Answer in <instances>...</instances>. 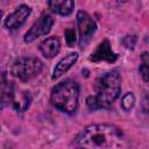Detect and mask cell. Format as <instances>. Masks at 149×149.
Returning a JSON list of instances; mask_svg holds the SVG:
<instances>
[{
	"label": "cell",
	"instance_id": "cell-11",
	"mask_svg": "<svg viewBox=\"0 0 149 149\" xmlns=\"http://www.w3.org/2000/svg\"><path fill=\"white\" fill-rule=\"evenodd\" d=\"M40 50L45 58L55 57L61 50V41L57 36H51L40 44Z\"/></svg>",
	"mask_w": 149,
	"mask_h": 149
},
{
	"label": "cell",
	"instance_id": "cell-4",
	"mask_svg": "<svg viewBox=\"0 0 149 149\" xmlns=\"http://www.w3.org/2000/svg\"><path fill=\"white\" fill-rule=\"evenodd\" d=\"M43 70V63L36 57L17 58L12 65V74L19 80L26 83L37 77Z\"/></svg>",
	"mask_w": 149,
	"mask_h": 149
},
{
	"label": "cell",
	"instance_id": "cell-16",
	"mask_svg": "<svg viewBox=\"0 0 149 149\" xmlns=\"http://www.w3.org/2000/svg\"><path fill=\"white\" fill-rule=\"evenodd\" d=\"M65 42H66V44L70 47V48H72L73 45H74V43H76V31H74V29L73 28H68L66 30H65Z\"/></svg>",
	"mask_w": 149,
	"mask_h": 149
},
{
	"label": "cell",
	"instance_id": "cell-9",
	"mask_svg": "<svg viewBox=\"0 0 149 149\" xmlns=\"http://www.w3.org/2000/svg\"><path fill=\"white\" fill-rule=\"evenodd\" d=\"M118 59V55L112 51L111 44L108 40H104L95 49L94 52H92L90 61L92 62H107V63H114Z\"/></svg>",
	"mask_w": 149,
	"mask_h": 149
},
{
	"label": "cell",
	"instance_id": "cell-5",
	"mask_svg": "<svg viewBox=\"0 0 149 149\" xmlns=\"http://www.w3.org/2000/svg\"><path fill=\"white\" fill-rule=\"evenodd\" d=\"M77 24L79 30V47L84 49L95 31L97 23L86 12L79 10L77 13Z\"/></svg>",
	"mask_w": 149,
	"mask_h": 149
},
{
	"label": "cell",
	"instance_id": "cell-18",
	"mask_svg": "<svg viewBox=\"0 0 149 149\" xmlns=\"http://www.w3.org/2000/svg\"><path fill=\"white\" fill-rule=\"evenodd\" d=\"M142 109H143L144 113L148 112V97H147V95H144V98H143V101H142Z\"/></svg>",
	"mask_w": 149,
	"mask_h": 149
},
{
	"label": "cell",
	"instance_id": "cell-1",
	"mask_svg": "<svg viewBox=\"0 0 149 149\" xmlns=\"http://www.w3.org/2000/svg\"><path fill=\"white\" fill-rule=\"evenodd\" d=\"M73 144L84 148H121L126 146V140L119 127L111 123H93L77 135Z\"/></svg>",
	"mask_w": 149,
	"mask_h": 149
},
{
	"label": "cell",
	"instance_id": "cell-2",
	"mask_svg": "<svg viewBox=\"0 0 149 149\" xmlns=\"http://www.w3.org/2000/svg\"><path fill=\"white\" fill-rule=\"evenodd\" d=\"M94 94L86 99L87 107L91 111L108 108L120 95L121 77L116 70L108 71L98 77L93 85Z\"/></svg>",
	"mask_w": 149,
	"mask_h": 149
},
{
	"label": "cell",
	"instance_id": "cell-15",
	"mask_svg": "<svg viewBox=\"0 0 149 149\" xmlns=\"http://www.w3.org/2000/svg\"><path fill=\"white\" fill-rule=\"evenodd\" d=\"M134 105H135V97H134V94L132 92L126 93L123 95L122 100H121V107H122V109L126 111V112H128V111H130L134 107Z\"/></svg>",
	"mask_w": 149,
	"mask_h": 149
},
{
	"label": "cell",
	"instance_id": "cell-13",
	"mask_svg": "<svg viewBox=\"0 0 149 149\" xmlns=\"http://www.w3.org/2000/svg\"><path fill=\"white\" fill-rule=\"evenodd\" d=\"M48 5L51 12L62 16L70 15L74 8L73 0H49Z\"/></svg>",
	"mask_w": 149,
	"mask_h": 149
},
{
	"label": "cell",
	"instance_id": "cell-19",
	"mask_svg": "<svg viewBox=\"0 0 149 149\" xmlns=\"http://www.w3.org/2000/svg\"><path fill=\"white\" fill-rule=\"evenodd\" d=\"M127 1H128V0H118L119 3H123V2H127Z\"/></svg>",
	"mask_w": 149,
	"mask_h": 149
},
{
	"label": "cell",
	"instance_id": "cell-14",
	"mask_svg": "<svg viewBox=\"0 0 149 149\" xmlns=\"http://www.w3.org/2000/svg\"><path fill=\"white\" fill-rule=\"evenodd\" d=\"M141 58H142V64H141V66H140V69H139V71H140V74H141V77H142V79L147 83L148 81V79H149V69H148V52H143L142 54V56H141Z\"/></svg>",
	"mask_w": 149,
	"mask_h": 149
},
{
	"label": "cell",
	"instance_id": "cell-21",
	"mask_svg": "<svg viewBox=\"0 0 149 149\" xmlns=\"http://www.w3.org/2000/svg\"><path fill=\"white\" fill-rule=\"evenodd\" d=\"M0 130H1V127H0Z\"/></svg>",
	"mask_w": 149,
	"mask_h": 149
},
{
	"label": "cell",
	"instance_id": "cell-6",
	"mask_svg": "<svg viewBox=\"0 0 149 149\" xmlns=\"http://www.w3.org/2000/svg\"><path fill=\"white\" fill-rule=\"evenodd\" d=\"M52 24H54L52 16L49 15V14H47V13H43L34 22V24L30 27V29L26 33V35H24V42L26 43H31L36 38H38L40 36L47 35L51 30Z\"/></svg>",
	"mask_w": 149,
	"mask_h": 149
},
{
	"label": "cell",
	"instance_id": "cell-10",
	"mask_svg": "<svg viewBox=\"0 0 149 149\" xmlns=\"http://www.w3.org/2000/svg\"><path fill=\"white\" fill-rule=\"evenodd\" d=\"M31 102V94L28 91H22V90H16L14 88L10 106L16 111V112H24Z\"/></svg>",
	"mask_w": 149,
	"mask_h": 149
},
{
	"label": "cell",
	"instance_id": "cell-12",
	"mask_svg": "<svg viewBox=\"0 0 149 149\" xmlns=\"http://www.w3.org/2000/svg\"><path fill=\"white\" fill-rule=\"evenodd\" d=\"M78 52H71L68 56L63 57L56 65V68L54 69V73H52V79L59 78L62 74H64L72 65H74V63L78 61Z\"/></svg>",
	"mask_w": 149,
	"mask_h": 149
},
{
	"label": "cell",
	"instance_id": "cell-3",
	"mask_svg": "<svg viewBox=\"0 0 149 149\" xmlns=\"http://www.w3.org/2000/svg\"><path fill=\"white\" fill-rule=\"evenodd\" d=\"M78 100L79 85L72 79L61 81L51 91V104L63 113H74L78 107Z\"/></svg>",
	"mask_w": 149,
	"mask_h": 149
},
{
	"label": "cell",
	"instance_id": "cell-7",
	"mask_svg": "<svg viewBox=\"0 0 149 149\" xmlns=\"http://www.w3.org/2000/svg\"><path fill=\"white\" fill-rule=\"evenodd\" d=\"M30 13H31L30 7H28L26 5L19 6L16 8V10L14 13H12L10 15H8L7 19L5 20L6 28L9 29V30H15V29L20 28L26 22V20L30 15Z\"/></svg>",
	"mask_w": 149,
	"mask_h": 149
},
{
	"label": "cell",
	"instance_id": "cell-17",
	"mask_svg": "<svg viewBox=\"0 0 149 149\" xmlns=\"http://www.w3.org/2000/svg\"><path fill=\"white\" fill-rule=\"evenodd\" d=\"M136 42H137V37H136L135 35H127V36H125L123 40H122V44H123L127 49H130V50L134 49Z\"/></svg>",
	"mask_w": 149,
	"mask_h": 149
},
{
	"label": "cell",
	"instance_id": "cell-20",
	"mask_svg": "<svg viewBox=\"0 0 149 149\" xmlns=\"http://www.w3.org/2000/svg\"><path fill=\"white\" fill-rule=\"evenodd\" d=\"M1 17H2V10H0V20H1Z\"/></svg>",
	"mask_w": 149,
	"mask_h": 149
},
{
	"label": "cell",
	"instance_id": "cell-8",
	"mask_svg": "<svg viewBox=\"0 0 149 149\" xmlns=\"http://www.w3.org/2000/svg\"><path fill=\"white\" fill-rule=\"evenodd\" d=\"M15 85L9 80L7 72H0V111L10 105Z\"/></svg>",
	"mask_w": 149,
	"mask_h": 149
}]
</instances>
